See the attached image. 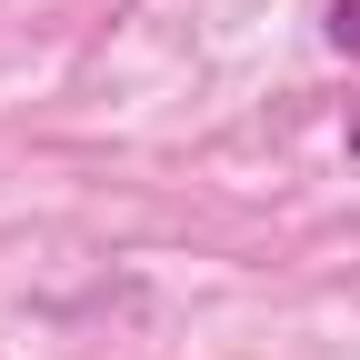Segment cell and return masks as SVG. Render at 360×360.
I'll return each instance as SVG.
<instances>
[{
	"label": "cell",
	"mask_w": 360,
	"mask_h": 360,
	"mask_svg": "<svg viewBox=\"0 0 360 360\" xmlns=\"http://www.w3.org/2000/svg\"><path fill=\"white\" fill-rule=\"evenodd\" d=\"M330 40H340L350 60H360V0H330Z\"/></svg>",
	"instance_id": "obj_1"
},
{
	"label": "cell",
	"mask_w": 360,
	"mask_h": 360,
	"mask_svg": "<svg viewBox=\"0 0 360 360\" xmlns=\"http://www.w3.org/2000/svg\"><path fill=\"white\" fill-rule=\"evenodd\" d=\"M350 160H360V110H350Z\"/></svg>",
	"instance_id": "obj_2"
}]
</instances>
